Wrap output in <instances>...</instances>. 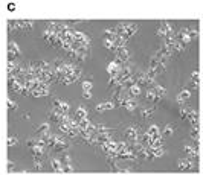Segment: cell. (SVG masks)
I'll use <instances>...</instances> for the list:
<instances>
[{
	"label": "cell",
	"mask_w": 203,
	"mask_h": 175,
	"mask_svg": "<svg viewBox=\"0 0 203 175\" xmlns=\"http://www.w3.org/2000/svg\"><path fill=\"white\" fill-rule=\"evenodd\" d=\"M81 75H82V69L78 64H75L72 61H66V67H64L63 75L60 76L58 82H61L64 85H69V84H73L75 81H78Z\"/></svg>",
	"instance_id": "obj_1"
},
{
	"label": "cell",
	"mask_w": 203,
	"mask_h": 175,
	"mask_svg": "<svg viewBox=\"0 0 203 175\" xmlns=\"http://www.w3.org/2000/svg\"><path fill=\"white\" fill-rule=\"evenodd\" d=\"M113 29H115V32L119 38H122L124 41H128L138 32L139 26H138V23H133V22H121Z\"/></svg>",
	"instance_id": "obj_2"
},
{
	"label": "cell",
	"mask_w": 203,
	"mask_h": 175,
	"mask_svg": "<svg viewBox=\"0 0 203 175\" xmlns=\"http://www.w3.org/2000/svg\"><path fill=\"white\" fill-rule=\"evenodd\" d=\"M8 32H20V31H29L34 26V22L31 20H9L6 23Z\"/></svg>",
	"instance_id": "obj_3"
},
{
	"label": "cell",
	"mask_w": 203,
	"mask_h": 175,
	"mask_svg": "<svg viewBox=\"0 0 203 175\" xmlns=\"http://www.w3.org/2000/svg\"><path fill=\"white\" fill-rule=\"evenodd\" d=\"M173 32H174L173 25H171L170 22H166V20H162V22L159 23V26H157V31H156L157 37H160L162 40H163V38H166L168 35H171Z\"/></svg>",
	"instance_id": "obj_4"
},
{
	"label": "cell",
	"mask_w": 203,
	"mask_h": 175,
	"mask_svg": "<svg viewBox=\"0 0 203 175\" xmlns=\"http://www.w3.org/2000/svg\"><path fill=\"white\" fill-rule=\"evenodd\" d=\"M8 90L17 95H23V82H20L16 76H8Z\"/></svg>",
	"instance_id": "obj_5"
},
{
	"label": "cell",
	"mask_w": 203,
	"mask_h": 175,
	"mask_svg": "<svg viewBox=\"0 0 203 175\" xmlns=\"http://www.w3.org/2000/svg\"><path fill=\"white\" fill-rule=\"evenodd\" d=\"M73 43L78 46H84V47H90V37L81 31L73 29Z\"/></svg>",
	"instance_id": "obj_6"
},
{
	"label": "cell",
	"mask_w": 203,
	"mask_h": 175,
	"mask_svg": "<svg viewBox=\"0 0 203 175\" xmlns=\"http://www.w3.org/2000/svg\"><path fill=\"white\" fill-rule=\"evenodd\" d=\"M43 38H44V41H46L47 44H51V46H54V47H60V46H61L60 37H58L55 32L49 31V29H46V31L43 32Z\"/></svg>",
	"instance_id": "obj_7"
},
{
	"label": "cell",
	"mask_w": 203,
	"mask_h": 175,
	"mask_svg": "<svg viewBox=\"0 0 203 175\" xmlns=\"http://www.w3.org/2000/svg\"><path fill=\"white\" fill-rule=\"evenodd\" d=\"M22 52H20V47L14 43V41H9L8 43V52H6V58L8 61H17L20 58Z\"/></svg>",
	"instance_id": "obj_8"
},
{
	"label": "cell",
	"mask_w": 203,
	"mask_h": 175,
	"mask_svg": "<svg viewBox=\"0 0 203 175\" xmlns=\"http://www.w3.org/2000/svg\"><path fill=\"white\" fill-rule=\"evenodd\" d=\"M180 116H182L183 119H188V120L191 122V125L198 123V114H197V111L192 110V108H188V107L182 108V110H180Z\"/></svg>",
	"instance_id": "obj_9"
},
{
	"label": "cell",
	"mask_w": 203,
	"mask_h": 175,
	"mask_svg": "<svg viewBox=\"0 0 203 175\" xmlns=\"http://www.w3.org/2000/svg\"><path fill=\"white\" fill-rule=\"evenodd\" d=\"M113 55L116 56V61L121 62V64H127V62L130 61V58H131V55H130V52L127 50V47H119V49H116V50L113 52Z\"/></svg>",
	"instance_id": "obj_10"
},
{
	"label": "cell",
	"mask_w": 203,
	"mask_h": 175,
	"mask_svg": "<svg viewBox=\"0 0 203 175\" xmlns=\"http://www.w3.org/2000/svg\"><path fill=\"white\" fill-rule=\"evenodd\" d=\"M148 69H150V70H153L157 76H159V75H163V73L166 72V66H163L162 62H159L154 56H151V58H150V67H148Z\"/></svg>",
	"instance_id": "obj_11"
},
{
	"label": "cell",
	"mask_w": 203,
	"mask_h": 175,
	"mask_svg": "<svg viewBox=\"0 0 203 175\" xmlns=\"http://www.w3.org/2000/svg\"><path fill=\"white\" fill-rule=\"evenodd\" d=\"M52 105H54V108H55L57 111H60V113H63V114H67V113H69V108H70V105H69L67 102H64V101H61V99H58V98H55V99L52 101Z\"/></svg>",
	"instance_id": "obj_12"
},
{
	"label": "cell",
	"mask_w": 203,
	"mask_h": 175,
	"mask_svg": "<svg viewBox=\"0 0 203 175\" xmlns=\"http://www.w3.org/2000/svg\"><path fill=\"white\" fill-rule=\"evenodd\" d=\"M122 67H124V66L115 59V61H112V62L107 66V73H109L110 76H116V75L121 72V69H122Z\"/></svg>",
	"instance_id": "obj_13"
},
{
	"label": "cell",
	"mask_w": 203,
	"mask_h": 175,
	"mask_svg": "<svg viewBox=\"0 0 203 175\" xmlns=\"http://www.w3.org/2000/svg\"><path fill=\"white\" fill-rule=\"evenodd\" d=\"M139 136H141V134H139V126H130V128L125 130V137H127L130 142L138 140Z\"/></svg>",
	"instance_id": "obj_14"
},
{
	"label": "cell",
	"mask_w": 203,
	"mask_h": 175,
	"mask_svg": "<svg viewBox=\"0 0 203 175\" xmlns=\"http://www.w3.org/2000/svg\"><path fill=\"white\" fill-rule=\"evenodd\" d=\"M177 167H179V170H183V172L191 170V169H192V161H191V158H180V160L177 161Z\"/></svg>",
	"instance_id": "obj_15"
},
{
	"label": "cell",
	"mask_w": 203,
	"mask_h": 175,
	"mask_svg": "<svg viewBox=\"0 0 203 175\" xmlns=\"http://www.w3.org/2000/svg\"><path fill=\"white\" fill-rule=\"evenodd\" d=\"M19 67H20V64L17 61H8L6 62V73H8V76H14L16 72L19 70Z\"/></svg>",
	"instance_id": "obj_16"
},
{
	"label": "cell",
	"mask_w": 203,
	"mask_h": 175,
	"mask_svg": "<svg viewBox=\"0 0 203 175\" xmlns=\"http://www.w3.org/2000/svg\"><path fill=\"white\" fill-rule=\"evenodd\" d=\"M113 108H115V104H113L112 101L101 102V104H98V105L95 107V110H96L98 113H103V111H106V110H113Z\"/></svg>",
	"instance_id": "obj_17"
},
{
	"label": "cell",
	"mask_w": 203,
	"mask_h": 175,
	"mask_svg": "<svg viewBox=\"0 0 203 175\" xmlns=\"http://www.w3.org/2000/svg\"><path fill=\"white\" fill-rule=\"evenodd\" d=\"M185 152L189 155V158H197L198 157V146H191V145H185L183 146Z\"/></svg>",
	"instance_id": "obj_18"
},
{
	"label": "cell",
	"mask_w": 203,
	"mask_h": 175,
	"mask_svg": "<svg viewBox=\"0 0 203 175\" xmlns=\"http://www.w3.org/2000/svg\"><path fill=\"white\" fill-rule=\"evenodd\" d=\"M153 92H154V95L159 98V99H162L165 95H166V89L163 85H160V84H154V87H153Z\"/></svg>",
	"instance_id": "obj_19"
},
{
	"label": "cell",
	"mask_w": 203,
	"mask_h": 175,
	"mask_svg": "<svg viewBox=\"0 0 203 175\" xmlns=\"http://www.w3.org/2000/svg\"><path fill=\"white\" fill-rule=\"evenodd\" d=\"M61 117H63V113H60V111H57L55 108L54 110H51V113H49V119L54 122V123H60L61 122Z\"/></svg>",
	"instance_id": "obj_20"
},
{
	"label": "cell",
	"mask_w": 203,
	"mask_h": 175,
	"mask_svg": "<svg viewBox=\"0 0 203 175\" xmlns=\"http://www.w3.org/2000/svg\"><path fill=\"white\" fill-rule=\"evenodd\" d=\"M189 98H191V93H189V90H186V89H183L179 95H177V102H186V101H189Z\"/></svg>",
	"instance_id": "obj_21"
},
{
	"label": "cell",
	"mask_w": 203,
	"mask_h": 175,
	"mask_svg": "<svg viewBox=\"0 0 203 175\" xmlns=\"http://www.w3.org/2000/svg\"><path fill=\"white\" fill-rule=\"evenodd\" d=\"M31 152H32V155L37 157V158H41V157H44V154H46V151H44L43 146H32V148H31Z\"/></svg>",
	"instance_id": "obj_22"
},
{
	"label": "cell",
	"mask_w": 203,
	"mask_h": 175,
	"mask_svg": "<svg viewBox=\"0 0 203 175\" xmlns=\"http://www.w3.org/2000/svg\"><path fill=\"white\" fill-rule=\"evenodd\" d=\"M32 170H35V172H43V170H44V166H43L41 158L34 157V166H32Z\"/></svg>",
	"instance_id": "obj_23"
},
{
	"label": "cell",
	"mask_w": 203,
	"mask_h": 175,
	"mask_svg": "<svg viewBox=\"0 0 203 175\" xmlns=\"http://www.w3.org/2000/svg\"><path fill=\"white\" fill-rule=\"evenodd\" d=\"M116 37H118V35H116V32H115V29H113V28H110V29H106V31H104V40L113 41Z\"/></svg>",
	"instance_id": "obj_24"
},
{
	"label": "cell",
	"mask_w": 203,
	"mask_h": 175,
	"mask_svg": "<svg viewBox=\"0 0 203 175\" xmlns=\"http://www.w3.org/2000/svg\"><path fill=\"white\" fill-rule=\"evenodd\" d=\"M37 131H38L40 137H44V136H47V134L51 133V130H49V123H46V122H44V123H41V125L38 126V130H37Z\"/></svg>",
	"instance_id": "obj_25"
},
{
	"label": "cell",
	"mask_w": 203,
	"mask_h": 175,
	"mask_svg": "<svg viewBox=\"0 0 203 175\" xmlns=\"http://www.w3.org/2000/svg\"><path fill=\"white\" fill-rule=\"evenodd\" d=\"M145 99H147L148 102H157V101H160V99L154 95L153 89H148V90H147V93H145Z\"/></svg>",
	"instance_id": "obj_26"
},
{
	"label": "cell",
	"mask_w": 203,
	"mask_h": 175,
	"mask_svg": "<svg viewBox=\"0 0 203 175\" xmlns=\"http://www.w3.org/2000/svg\"><path fill=\"white\" fill-rule=\"evenodd\" d=\"M141 89H142V87H139L138 84H131V85L128 87V90H130V95H131V96H139V95L142 93Z\"/></svg>",
	"instance_id": "obj_27"
},
{
	"label": "cell",
	"mask_w": 203,
	"mask_h": 175,
	"mask_svg": "<svg viewBox=\"0 0 203 175\" xmlns=\"http://www.w3.org/2000/svg\"><path fill=\"white\" fill-rule=\"evenodd\" d=\"M75 116H76V119H78V120H81V119H86V117H87V110H86L84 107H78V108H76V113H75Z\"/></svg>",
	"instance_id": "obj_28"
},
{
	"label": "cell",
	"mask_w": 203,
	"mask_h": 175,
	"mask_svg": "<svg viewBox=\"0 0 203 175\" xmlns=\"http://www.w3.org/2000/svg\"><path fill=\"white\" fill-rule=\"evenodd\" d=\"M154 114V108H142L141 110V117L142 119H150Z\"/></svg>",
	"instance_id": "obj_29"
},
{
	"label": "cell",
	"mask_w": 203,
	"mask_h": 175,
	"mask_svg": "<svg viewBox=\"0 0 203 175\" xmlns=\"http://www.w3.org/2000/svg\"><path fill=\"white\" fill-rule=\"evenodd\" d=\"M174 128H176V125H174V123H168V125L165 126L163 133H162V137H170V136L174 133Z\"/></svg>",
	"instance_id": "obj_30"
},
{
	"label": "cell",
	"mask_w": 203,
	"mask_h": 175,
	"mask_svg": "<svg viewBox=\"0 0 203 175\" xmlns=\"http://www.w3.org/2000/svg\"><path fill=\"white\" fill-rule=\"evenodd\" d=\"M51 164H52V169H54L55 172H61L63 164H61V160H60V158H52V160H51Z\"/></svg>",
	"instance_id": "obj_31"
},
{
	"label": "cell",
	"mask_w": 203,
	"mask_h": 175,
	"mask_svg": "<svg viewBox=\"0 0 203 175\" xmlns=\"http://www.w3.org/2000/svg\"><path fill=\"white\" fill-rule=\"evenodd\" d=\"M147 134L150 137H154V136H160V131H159V126L157 125H151L148 130H147Z\"/></svg>",
	"instance_id": "obj_32"
},
{
	"label": "cell",
	"mask_w": 203,
	"mask_h": 175,
	"mask_svg": "<svg viewBox=\"0 0 203 175\" xmlns=\"http://www.w3.org/2000/svg\"><path fill=\"white\" fill-rule=\"evenodd\" d=\"M191 81H192V85H194V89L197 90L198 87H200V81H198V70H194V72H192Z\"/></svg>",
	"instance_id": "obj_33"
},
{
	"label": "cell",
	"mask_w": 203,
	"mask_h": 175,
	"mask_svg": "<svg viewBox=\"0 0 203 175\" xmlns=\"http://www.w3.org/2000/svg\"><path fill=\"white\" fill-rule=\"evenodd\" d=\"M81 89H82V92H92L93 90V82L92 81H82Z\"/></svg>",
	"instance_id": "obj_34"
},
{
	"label": "cell",
	"mask_w": 203,
	"mask_h": 175,
	"mask_svg": "<svg viewBox=\"0 0 203 175\" xmlns=\"http://www.w3.org/2000/svg\"><path fill=\"white\" fill-rule=\"evenodd\" d=\"M165 152V149L162 146H157V148H151V155L153 157H162Z\"/></svg>",
	"instance_id": "obj_35"
},
{
	"label": "cell",
	"mask_w": 203,
	"mask_h": 175,
	"mask_svg": "<svg viewBox=\"0 0 203 175\" xmlns=\"http://www.w3.org/2000/svg\"><path fill=\"white\" fill-rule=\"evenodd\" d=\"M6 145H8V148H11V146H16V145H17V137H14V136H9V137L6 139Z\"/></svg>",
	"instance_id": "obj_36"
},
{
	"label": "cell",
	"mask_w": 203,
	"mask_h": 175,
	"mask_svg": "<svg viewBox=\"0 0 203 175\" xmlns=\"http://www.w3.org/2000/svg\"><path fill=\"white\" fill-rule=\"evenodd\" d=\"M103 44H104V47H106V49H109L110 52H113V50H115V47H113V41L104 40V41H103Z\"/></svg>",
	"instance_id": "obj_37"
},
{
	"label": "cell",
	"mask_w": 203,
	"mask_h": 175,
	"mask_svg": "<svg viewBox=\"0 0 203 175\" xmlns=\"http://www.w3.org/2000/svg\"><path fill=\"white\" fill-rule=\"evenodd\" d=\"M6 170H8V173H11V172L16 170V164H14V161L8 160V163H6Z\"/></svg>",
	"instance_id": "obj_38"
},
{
	"label": "cell",
	"mask_w": 203,
	"mask_h": 175,
	"mask_svg": "<svg viewBox=\"0 0 203 175\" xmlns=\"http://www.w3.org/2000/svg\"><path fill=\"white\" fill-rule=\"evenodd\" d=\"M6 107H8V110H17V104L14 101H11V99L6 101Z\"/></svg>",
	"instance_id": "obj_39"
},
{
	"label": "cell",
	"mask_w": 203,
	"mask_h": 175,
	"mask_svg": "<svg viewBox=\"0 0 203 175\" xmlns=\"http://www.w3.org/2000/svg\"><path fill=\"white\" fill-rule=\"evenodd\" d=\"M82 96H84V99H92V93L90 92H82Z\"/></svg>",
	"instance_id": "obj_40"
},
{
	"label": "cell",
	"mask_w": 203,
	"mask_h": 175,
	"mask_svg": "<svg viewBox=\"0 0 203 175\" xmlns=\"http://www.w3.org/2000/svg\"><path fill=\"white\" fill-rule=\"evenodd\" d=\"M8 9H9V11H14V9H16V5H14V3H9V5H8Z\"/></svg>",
	"instance_id": "obj_41"
}]
</instances>
